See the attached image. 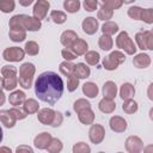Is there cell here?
I'll use <instances>...</instances> for the list:
<instances>
[{"instance_id":"cell-2","label":"cell","mask_w":153,"mask_h":153,"mask_svg":"<svg viewBox=\"0 0 153 153\" xmlns=\"http://www.w3.org/2000/svg\"><path fill=\"white\" fill-rule=\"evenodd\" d=\"M1 140H2V129L0 127V142H1Z\"/></svg>"},{"instance_id":"cell-1","label":"cell","mask_w":153,"mask_h":153,"mask_svg":"<svg viewBox=\"0 0 153 153\" xmlns=\"http://www.w3.org/2000/svg\"><path fill=\"white\" fill-rule=\"evenodd\" d=\"M35 93L39 100L54 105L63 94V81L61 76L51 71L41 73L35 81Z\"/></svg>"}]
</instances>
